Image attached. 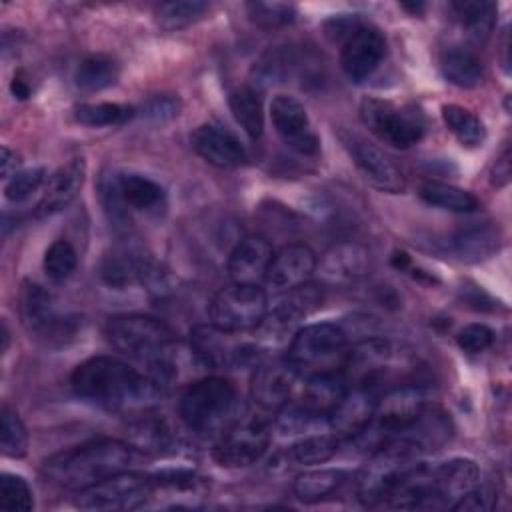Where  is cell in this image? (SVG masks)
<instances>
[{"label":"cell","mask_w":512,"mask_h":512,"mask_svg":"<svg viewBox=\"0 0 512 512\" xmlns=\"http://www.w3.org/2000/svg\"><path fill=\"white\" fill-rule=\"evenodd\" d=\"M70 384L80 398L122 414L152 410L162 398L158 380L114 356H94L78 364Z\"/></svg>","instance_id":"6da1fadb"},{"label":"cell","mask_w":512,"mask_h":512,"mask_svg":"<svg viewBox=\"0 0 512 512\" xmlns=\"http://www.w3.org/2000/svg\"><path fill=\"white\" fill-rule=\"evenodd\" d=\"M136 448L116 438H98L66 448L44 460V476L66 490L90 488L114 474L130 470Z\"/></svg>","instance_id":"7a4b0ae2"},{"label":"cell","mask_w":512,"mask_h":512,"mask_svg":"<svg viewBox=\"0 0 512 512\" xmlns=\"http://www.w3.org/2000/svg\"><path fill=\"white\" fill-rule=\"evenodd\" d=\"M106 338L120 354L144 362L162 386L178 378V342L162 320L146 314H120L106 322Z\"/></svg>","instance_id":"3957f363"},{"label":"cell","mask_w":512,"mask_h":512,"mask_svg":"<svg viewBox=\"0 0 512 512\" xmlns=\"http://www.w3.org/2000/svg\"><path fill=\"white\" fill-rule=\"evenodd\" d=\"M180 416L200 436L218 438L242 418L236 386L222 376L194 380L180 396Z\"/></svg>","instance_id":"277c9868"},{"label":"cell","mask_w":512,"mask_h":512,"mask_svg":"<svg viewBox=\"0 0 512 512\" xmlns=\"http://www.w3.org/2000/svg\"><path fill=\"white\" fill-rule=\"evenodd\" d=\"M422 452L420 444L408 436H394L378 444L356 474V498L364 506L384 502L396 482L420 462Z\"/></svg>","instance_id":"5b68a950"},{"label":"cell","mask_w":512,"mask_h":512,"mask_svg":"<svg viewBox=\"0 0 512 512\" xmlns=\"http://www.w3.org/2000/svg\"><path fill=\"white\" fill-rule=\"evenodd\" d=\"M348 352V336L342 326L318 322L298 328L288 344L286 360L298 376L334 374L342 370Z\"/></svg>","instance_id":"8992f818"},{"label":"cell","mask_w":512,"mask_h":512,"mask_svg":"<svg viewBox=\"0 0 512 512\" xmlns=\"http://www.w3.org/2000/svg\"><path fill=\"white\" fill-rule=\"evenodd\" d=\"M424 406L426 398L418 386H396L388 390L382 398H378L372 422L362 434L352 440L360 442L362 446L376 448L388 438L402 436L418 420Z\"/></svg>","instance_id":"52a82bcc"},{"label":"cell","mask_w":512,"mask_h":512,"mask_svg":"<svg viewBox=\"0 0 512 512\" xmlns=\"http://www.w3.org/2000/svg\"><path fill=\"white\" fill-rule=\"evenodd\" d=\"M154 476L124 470L76 494L82 510H138L154 498Z\"/></svg>","instance_id":"ba28073f"},{"label":"cell","mask_w":512,"mask_h":512,"mask_svg":"<svg viewBox=\"0 0 512 512\" xmlns=\"http://www.w3.org/2000/svg\"><path fill=\"white\" fill-rule=\"evenodd\" d=\"M268 312L266 292L258 284H236L218 290L208 306L210 324L226 332L254 330Z\"/></svg>","instance_id":"9c48e42d"},{"label":"cell","mask_w":512,"mask_h":512,"mask_svg":"<svg viewBox=\"0 0 512 512\" xmlns=\"http://www.w3.org/2000/svg\"><path fill=\"white\" fill-rule=\"evenodd\" d=\"M322 304V290L314 284H302L290 292L286 298L266 312L264 320L254 328L256 344L260 348H276L292 340L298 332L300 322L312 314Z\"/></svg>","instance_id":"30bf717a"},{"label":"cell","mask_w":512,"mask_h":512,"mask_svg":"<svg viewBox=\"0 0 512 512\" xmlns=\"http://www.w3.org/2000/svg\"><path fill=\"white\" fill-rule=\"evenodd\" d=\"M364 126L382 142L394 148H410L424 134V120L418 112L400 108L390 100L364 98L360 104Z\"/></svg>","instance_id":"8fae6325"},{"label":"cell","mask_w":512,"mask_h":512,"mask_svg":"<svg viewBox=\"0 0 512 512\" xmlns=\"http://www.w3.org/2000/svg\"><path fill=\"white\" fill-rule=\"evenodd\" d=\"M190 352L206 368H238L258 360L262 348L240 342L234 332L216 328L214 324H198L190 330Z\"/></svg>","instance_id":"7c38bea8"},{"label":"cell","mask_w":512,"mask_h":512,"mask_svg":"<svg viewBox=\"0 0 512 512\" xmlns=\"http://www.w3.org/2000/svg\"><path fill=\"white\" fill-rule=\"evenodd\" d=\"M338 138L368 184L386 194H400L406 190V178L402 170L376 144L348 128H342Z\"/></svg>","instance_id":"4fadbf2b"},{"label":"cell","mask_w":512,"mask_h":512,"mask_svg":"<svg viewBox=\"0 0 512 512\" xmlns=\"http://www.w3.org/2000/svg\"><path fill=\"white\" fill-rule=\"evenodd\" d=\"M270 444V424L262 418H240L218 436L212 458L226 468H244L262 458Z\"/></svg>","instance_id":"5bb4252c"},{"label":"cell","mask_w":512,"mask_h":512,"mask_svg":"<svg viewBox=\"0 0 512 512\" xmlns=\"http://www.w3.org/2000/svg\"><path fill=\"white\" fill-rule=\"evenodd\" d=\"M20 318L28 332L44 338L46 342H64V338L74 334L72 322L56 316L52 296L36 282L26 280L20 288Z\"/></svg>","instance_id":"9a60e30c"},{"label":"cell","mask_w":512,"mask_h":512,"mask_svg":"<svg viewBox=\"0 0 512 512\" xmlns=\"http://www.w3.org/2000/svg\"><path fill=\"white\" fill-rule=\"evenodd\" d=\"M270 118L280 140L294 152L312 156L318 152V136L312 130L306 108L300 100L288 94H278L270 104Z\"/></svg>","instance_id":"2e32d148"},{"label":"cell","mask_w":512,"mask_h":512,"mask_svg":"<svg viewBox=\"0 0 512 512\" xmlns=\"http://www.w3.org/2000/svg\"><path fill=\"white\" fill-rule=\"evenodd\" d=\"M386 54L384 34L370 24H360L342 44L340 66L352 82H362L374 74Z\"/></svg>","instance_id":"e0dca14e"},{"label":"cell","mask_w":512,"mask_h":512,"mask_svg":"<svg viewBox=\"0 0 512 512\" xmlns=\"http://www.w3.org/2000/svg\"><path fill=\"white\" fill-rule=\"evenodd\" d=\"M296 378H298V374L288 364V360L258 362L254 366V372L250 378L252 402L264 412L282 410L292 398Z\"/></svg>","instance_id":"ac0fdd59"},{"label":"cell","mask_w":512,"mask_h":512,"mask_svg":"<svg viewBox=\"0 0 512 512\" xmlns=\"http://www.w3.org/2000/svg\"><path fill=\"white\" fill-rule=\"evenodd\" d=\"M370 270V252L358 242L332 244L316 262V274L324 284L346 286L364 278Z\"/></svg>","instance_id":"d6986e66"},{"label":"cell","mask_w":512,"mask_h":512,"mask_svg":"<svg viewBox=\"0 0 512 512\" xmlns=\"http://www.w3.org/2000/svg\"><path fill=\"white\" fill-rule=\"evenodd\" d=\"M316 254L306 244H288L274 252L268 272H266V284L274 292H290L310 280V276L316 272Z\"/></svg>","instance_id":"ffe728a7"},{"label":"cell","mask_w":512,"mask_h":512,"mask_svg":"<svg viewBox=\"0 0 512 512\" xmlns=\"http://www.w3.org/2000/svg\"><path fill=\"white\" fill-rule=\"evenodd\" d=\"M480 482V470L474 460L452 458L432 466V508L442 510L452 506Z\"/></svg>","instance_id":"44dd1931"},{"label":"cell","mask_w":512,"mask_h":512,"mask_svg":"<svg viewBox=\"0 0 512 512\" xmlns=\"http://www.w3.org/2000/svg\"><path fill=\"white\" fill-rule=\"evenodd\" d=\"M378 396L370 386H352L328 416V426L338 438H356L374 418Z\"/></svg>","instance_id":"7402d4cb"},{"label":"cell","mask_w":512,"mask_h":512,"mask_svg":"<svg viewBox=\"0 0 512 512\" xmlns=\"http://www.w3.org/2000/svg\"><path fill=\"white\" fill-rule=\"evenodd\" d=\"M392 358V346L384 338L366 336L352 344L342 364V378L352 386H370L376 376L388 366Z\"/></svg>","instance_id":"603a6c76"},{"label":"cell","mask_w":512,"mask_h":512,"mask_svg":"<svg viewBox=\"0 0 512 512\" xmlns=\"http://www.w3.org/2000/svg\"><path fill=\"white\" fill-rule=\"evenodd\" d=\"M194 152L216 168H236L246 160L242 142L224 126L200 124L190 134Z\"/></svg>","instance_id":"cb8c5ba5"},{"label":"cell","mask_w":512,"mask_h":512,"mask_svg":"<svg viewBox=\"0 0 512 512\" xmlns=\"http://www.w3.org/2000/svg\"><path fill=\"white\" fill-rule=\"evenodd\" d=\"M272 256V246L264 236H244L228 256V276L236 284H258L266 278Z\"/></svg>","instance_id":"d4e9b609"},{"label":"cell","mask_w":512,"mask_h":512,"mask_svg":"<svg viewBox=\"0 0 512 512\" xmlns=\"http://www.w3.org/2000/svg\"><path fill=\"white\" fill-rule=\"evenodd\" d=\"M84 176H86L84 158H72L66 164H62L48 178L42 198L36 204V216L46 218L70 206L84 186Z\"/></svg>","instance_id":"484cf974"},{"label":"cell","mask_w":512,"mask_h":512,"mask_svg":"<svg viewBox=\"0 0 512 512\" xmlns=\"http://www.w3.org/2000/svg\"><path fill=\"white\" fill-rule=\"evenodd\" d=\"M154 264L156 262L138 248L118 246L102 258L100 278L110 288L124 290L132 284H144Z\"/></svg>","instance_id":"4316f807"},{"label":"cell","mask_w":512,"mask_h":512,"mask_svg":"<svg viewBox=\"0 0 512 512\" xmlns=\"http://www.w3.org/2000/svg\"><path fill=\"white\" fill-rule=\"evenodd\" d=\"M346 382L340 372L334 374H316L306 378V384L302 388L300 400L296 402L298 408H302L306 414L326 420L334 406L340 402V398L346 392Z\"/></svg>","instance_id":"83f0119b"},{"label":"cell","mask_w":512,"mask_h":512,"mask_svg":"<svg viewBox=\"0 0 512 512\" xmlns=\"http://www.w3.org/2000/svg\"><path fill=\"white\" fill-rule=\"evenodd\" d=\"M502 244V234L494 224H474L454 234L452 252L462 262H482L492 258Z\"/></svg>","instance_id":"f1b7e54d"},{"label":"cell","mask_w":512,"mask_h":512,"mask_svg":"<svg viewBox=\"0 0 512 512\" xmlns=\"http://www.w3.org/2000/svg\"><path fill=\"white\" fill-rule=\"evenodd\" d=\"M128 436L130 444L136 450L150 454H164L176 442V436L168 422L164 418L152 416L150 410L140 412L138 418L128 424Z\"/></svg>","instance_id":"f546056e"},{"label":"cell","mask_w":512,"mask_h":512,"mask_svg":"<svg viewBox=\"0 0 512 512\" xmlns=\"http://www.w3.org/2000/svg\"><path fill=\"white\" fill-rule=\"evenodd\" d=\"M450 12L464 34L476 42H484L496 24V4L488 0L452 2Z\"/></svg>","instance_id":"4dcf8cb0"},{"label":"cell","mask_w":512,"mask_h":512,"mask_svg":"<svg viewBox=\"0 0 512 512\" xmlns=\"http://www.w3.org/2000/svg\"><path fill=\"white\" fill-rule=\"evenodd\" d=\"M440 70L450 84L460 88H474L484 78V66L480 58L472 50L460 46H452L442 52Z\"/></svg>","instance_id":"1f68e13d"},{"label":"cell","mask_w":512,"mask_h":512,"mask_svg":"<svg viewBox=\"0 0 512 512\" xmlns=\"http://www.w3.org/2000/svg\"><path fill=\"white\" fill-rule=\"evenodd\" d=\"M228 106L244 134L250 140H258L264 130V108L258 90L252 86L236 88L228 98Z\"/></svg>","instance_id":"d6a6232c"},{"label":"cell","mask_w":512,"mask_h":512,"mask_svg":"<svg viewBox=\"0 0 512 512\" xmlns=\"http://www.w3.org/2000/svg\"><path fill=\"white\" fill-rule=\"evenodd\" d=\"M346 470L342 468H318V470H308L296 476L292 484V492L300 502L312 504L318 500L328 498L334 494L346 480Z\"/></svg>","instance_id":"836d02e7"},{"label":"cell","mask_w":512,"mask_h":512,"mask_svg":"<svg viewBox=\"0 0 512 512\" xmlns=\"http://www.w3.org/2000/svg\"><path fill=\"white\" fill-rule=\"evenodd\" d=\"M120 76L118 62L108 54H90L80 60L74 82L84 92H98L112 86Z\"/></svg>","instance_id":"e575fe53"},{"label":"cell","mask_w":512,"mask_h":512,"mask_svg":"<svg viewBox=\"0 0 512 512\" xmlns=\"http://www.w3.org/2000/svg\"><path fill=\"white\" fill-rule=\"evenodd\" d=\"M340 446L336 434H310L288 446L286 460L294 466H314L328 462Z\"/></svg>","instance_id":"d590c367"},{"label":"cell","mask_w":512,"mask_h":512,"mask_svg":"<svg viewBox=\"0 0 512 512\" xmlns=\"http://www.w3.org/2000/svg\"><path fill=\"white\" fill-rule=\"evenodd\" d=\"M402 436H408L414 442H418L424 452L434 450L450 438V420L442 410L424 406L418 420Z\"/></svg>","instance_id":"8d00e7d4"},{"label":"cell","mask_w":512,"mask_h":512,"mask_svg":"<svg viewBox=\"0 0 512 512\" xmlns=\"http://www.w3.org/2000/svg\"><path fill=\"white\" fill-rule=\"evenodd\" d=\"M118 192L126 206L134 210H152L162 204L164 190L158 182L142 174H122L116 178Z\"/></svg>","instance_id":"74e56055"},{"label":"cell","mask_w":512,"mask_h":512,"mask_svg":"<svg viewBox=\"0 0 512 512\" xmlns=\"http://www.w3.org/2000/svg\"><path fill=\"white\" fill-rule=\"evenodd\" d=\"M418 194L426 204L450 212H474L478 208V198L474 194L446 182L428 180L420 186Z\"/></svg>","instance_id":"f35d334b"},{"label":"cell","mask_w":512,"mask_h":512,"mask_svg":"<svg viewBox=\"0 0 512 512\" xmlns=\"http://www.w3.org/2000/svg\"><path fill=\"white\" fill-rule=\"evenodd\" d=\"M442 120L446 128L454 134V138L468 148H476L484 142L486 130L482 120L470 112L468 108H462L458 104H444L442 106Z\"/></svg>","instance_id":"ab89813d"},{"label":"cell","mask_w":512,"mask_h":512,"mask_svg":"<svg viewBox=\"0 0 512 512\" xmlns=\"http://www.w3.org/2000/svg\"><path fill=\"white\" fill-rule=\"evenodd\" d=\"M208 10L206 2L198 0H178V2H164L156 8V22L164 30H180L204 16Z\"/></svg>","instance_id":"60d3db41"},{"label":"cell","mask_w":512,"mask_h":512,"mask_svg":"<svg viewBox=\"0 0 512 512\" xmlns=\"http://www.w3.org/2000/svg\"><path fill=\"white\" fill-rule=\"evenodd\" d=\"M76 120L86 126H116L124 124L136 116V108L128 104L116 102H98V104H82L76 108Z\"/></svg>","instance_id":"b9f144b4"},{"label":"cell","mask_w":512,"mask_h":512,"mask_svg":"<svg viewBox=\"0 0 512 512\" xmlns=\"http://www.w3.org/2000/svg\"><path fill=\"white\" fill-rule=\"evenodd\" d=\"M0 448L8 458H22L28 452V432L20 416L6 404L0 410Z\"/></svg>","instance_id":"7bdbcfd3"},{"label":"cell","mask_w":512,"mask_h":512,"mask_svg":"<svg viewBox=\"0 0 512 512\" xmlns=\"http://www.w3.org/2000/svg\"><path fill=\"white\" fill-rule=\"evenodd\" d=\"M246 14L258 28L274 30L290 24L296 18V6L286 2H248Z\"/></svg>","instance_id":"ee69618b"},{"label":"cell","mask_w":512,"mask_h":512,"mask_svg":"<svg viewBox=\"0 0 512 512\" xmlns=\"http://www.w3.org/2000/svg\"><path fill=\"white\" fill-rule=\"evenodd\" d=\"M0 508L16 512H28L34 508L32 490L22 476L10 472L0 476Z\"/></svg>","instance_id":"f6af8a7d"},{"label":"cell","mask_w":512,"mask_h":512,"mask_svg":"<svg viewBox=\"0 0 512 512\" xmlns=\"http://www.w3.org/2000/svg\"><path fill=\"white\" fill-rule=\"evenodd\" d=\"M78 256L68 240H56L48 246L44 254V272L48 278L60 282L68 278L76 268Z\"/></svg>","instance_id":"bcb514c9"},{"label":"cell","mask_w":512,"mask_h":512,"mask_svg":"<svg viewBox=\"0 0 512 512\" xmlns=\"http://www.w3.org/2000/svg\"><path fill=\"white\" fill-rule=\"evenodd\" d=\"M294 64L290 62L288 54L282 52V50H270L266 52L252 68V74L256 78V84H262V86H268V84H276V82H282L290 68Z\"/></svg>","instance_id":"7dc6e473"},{"label":"cell","mask_w":512,"mask_h":512,"mask_svg":"<svg viewBox=\"0 0 512 512\" xmlns=\"http://www.w3.org/2000/svg\"><path fill=\"white\" fill-rule=\"evenodd\" d=\"M46 180V170L36 166V168H26V170H18L14 176L8 178L6 182V198L10 202H22L26 200L32 192H36L42 182Z\"/></svg>","instance_id":"c3c4849f"},{"label":"cell","mask_w":512,"mask_h":512,"mask_svg":"<svg viewBox=\"0 0 512 512\" xmlns=\"http://www.w3.org/2000/svg\"><path fill=\"white\" fill-rule=\"evenodd\" d=\"M498 502V490L492 484H476L470 492H466L452 510H464V512H488Z\"/></svg>","instance_id":"681fc988"},{"label":"cell","mask_w":512,"mask_h":512,"mask_svg":"<svg viewBox=\"0 0 512 512\" xmlns=\"http://www.w3.org/2000/svg\"><path fill=\"white\" fill-rule=\"evenodd\" d=\"M456 342L458 346L468 352V354H480L486 348L492 346L494 342V332L492 328H488L486 324L474 322V324H466L464 328H460V332L456 334Z\"/></svg>","instance_id":"f907efd6"},{"label":"cell","mask_w":512,"mask_h":512,"mask_svg":"<svg viewBox=\"0 0 512 512\" xmlns=\"http://www.w3.org/2000/svg\"><path fill=\"white\" fill-rule=\"evenodd\" d=\"M178 108H180L178 98H174L172 94H160L146 102L144 116L154 122H166L178 114Z\"/></svg>","instance_id":"816d5d0a"},{"label":"cell","mask_w":512,"mask_h":512,"mask_svg":"<svg viewBox=\"0 0 512 512\" xmlns=\"http://www.w3.org/2000/svg\"><path fill=\"white\" fill-rule=\"evenodd\" d=\"M510 180V150L506 148L494 162L492 168V184L494 186H506Z\"/></svg>","instance_id":"f5cc1de1"},{"label":"cell","mask_w":512,"mask_h":512,"mask_svg":"<svg viewBox=\"0 0 512 512\" xmlns=\"http://www.w3.org/2000/svg\"><path fill=\"white\" fill-rule=\"evenodd\" d=\"M16 166H18L16 154H14L8 146H2V148H0V174H2V178L14 176V174L18 172Z\"/></svg>","instance_id":"db71d44e"},{"label":"cell","mask_w":512,"mask_h":512,"mask_svg":"<svg viewBox=\"0 0 512 512\" xmlns=\"http://www.w3.org/2000/svg\"><path fill=\"white\" fill-rule=\"evenodd\" d=\"M10 90H12L14 98H18V100H26V98L30 96V92H32L30 84H28L24 78H20V76H14V78H12Z\"/></svg>","instance_id":"11a10c76"},{"label":"cell","mask_w":512,"mask_h":512,"mask_svg":"<svg viewBox=\"0 0 512 512\" xmlns=\"http://www.w3.org/2000/svg\"><path fill=\"white\" fill-rule=\"evenodd\" d=\"M0 328H2V346H0V350L6 352V350H8V344H10V332H8V326H6L4 320H2Z\"/></svg>","instance_id":"9f6ffc18"},{"label":"cell","mask_w":512,"mask_h":512,"mask_svg":"<svg viewBox=\"0 0 512 512\" xmlns=\"http://www.w3.org/2000/svg\"><path fill=\"white\" fill-rule=\"evenodd\" d=\"M402 8L412 10V12H418V10H422V8H424V4H402Z\"/></svg>","instance_id":"6f0895ef"}]
</instances>
